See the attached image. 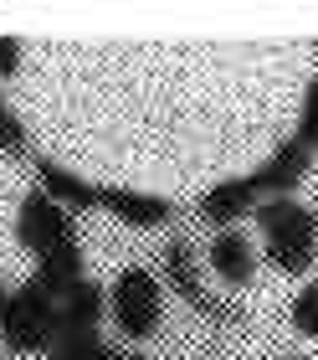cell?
<instances>
[{
	"label": "cell",
	"instance_id": "cell-13",
	"mask_svg": "<svg viewBox=\"0 0 318 360\" xmlns=\"http://www.w3.org/2000/svg\"><path fill=\"white\" fill-rule=\"evenodd\" d=\"M298 144H303L308 155H318V72L308 77V88H303V108H298Z\"/></svg>",
	"mask_w": 318,
	"mask_h": 360
},
{
	"label": "cell",
	"instance_id": "cell-11",
	"mask_svg": "<svg viewBox=\"0 0 318 360\" xmlns=\"http://www.w3.org/2000/svg\"><path fill=\"white\" fill-rule=\"evenodd\" d=\"M206 263H211V273L221 278L226 288H246V283L257 278V252H252V242H246L237 226H231V232H216V237H211Z\"/></svg>",
	"mask_w": 318,
	"mask_h": 360
},
{
	"label": "cell",
	"instance_id": "cell-5",
	"mask_svg": "<svg viewBox=\"0 0 318 360\" xmlns=\"http://www.w3.org/2000/svg\"><path fill=\"white\" fill-rule=\"evenodd\" d=\"M164 283H170L180 299H185L200 319H211V324H241V319H246L237 304L216 299V293L206 288V278H200V263H195V248H190V242H170V248H164Z\"/></svg>",
	"mask_w": 318,
	"mask_h": 360
},
{
	"label": "cell",
	"instance_id": "cell-9",
	"mask_svg": "<svg viewBox=\"0 0 318 360\" xmlns=\"http://www.w3.org/2000/svg\"><path fill=\"white\" fill-rule=\"evenodd\" d=\"M37 191L52 195L62 211H98V206H103V186L82 180L77 170L57 165V160H37Z\"/></svg>",
	"mask_w": 318,
	"mask_h": 360
},
{
	"label": "cell",
	"instance_id": "cell-8",
	"mask_svg": "<svg viewBox=\"0 0 318 360\" xmlns=\"http://www.w3.org/2000/svg\"><path fill=\"white\" fill-rule=\"evenodd\" d=\"M262 206V195L252 186V175H231V180H216V186L195 201V211L206 217L211 226H221V232H231L246 211H257Z\"/></svg>",
	"mask_w": 318,
	"mask_h": 360
},
{
	"label": "cell",
	"instance_id": "cell-15",
	"mask_svg": "<svg viewBox=\"0 0 318 360\" xmlns=\"http://www.w3.org/2000/svg\"><path fill=\"white\" fill-rule=\"evenodd\" d=\"M293 330L303 340H318V278L303 283V293L293 299Z\"/></svg>",
	"mask_w": 318,
	"mask_h": 360
},
{
	"label": "cell",
	"instance_id": "cell-18",
	"mask_svg": "<svg viewBox=\"0 0 318 360\" xmlns=\"http://www.w3.org/2000/svg\"><path fill=\"white\" fill-rule=\"evenodd\" d=\"M277 360H303V355H277Z\"/></svg>",
	"mask_w": 318,
	"mask_h": 360
},
{
	"label": "cell",
	"instance_id": "cell-2",
	"mask_svg": "<svg viewBox=\"0 0 318 360\" xmlns=\"http://www.w3.org/2000/svg\"><path fill=\"white\" fill-rule=\"evenodd\" d=\"M257 221H262V237H267V263L277 273H308L313 257H318V217L293 201V195H277V201H262L257 206Z\"/></svg>",
	"mask_w": 318,
	"mask_h": 360
},
{
	"label": "cell",
	"instance_id": "cell-10",
	"mask_svg": "<svg viewBox=\"0 0 318 360\" xmlns=\"http://www.w3.org/2000/svg\"><path fill=\"white\" fill-rule=\"evenodd\" d=\"M103 211H113L124 226H164L175 217V201L139 186H103Z\"/></svg>",
	"mask_w": 318,
	"mask_h": 360
},
{
	"label": "cell",
	"instance_id": "cell-17",
	"mask_svg": "<svg viewBox=\"0 0 318 360\" xmlns=\"http://www.w3.org/2000/svg\"><path fill=\"white\" fill-rule=\"evenodd\" d=\"M6 299H11V288H6V283H0V314H6Z\"/></svg>",
	"mask_w": 318,
	"mask_h": 360
},
{
	"label": "cell",
	"instance_id": "cell-19",
	"mask_svg": "<svg viewBox=\"0 0 318 360\" xmlns=\"http://www.w3.org/2000/svg\"><path fill=\"white\" fill-rule=\"evenodd\" d=\"M119 360H144V355H119Z\"/></svg>",
	"mask_w": 318,
	"mask_h": 360
},
{
	"label": "cell",
	"instance_id": "cell-7",
	"mask_svg": "<svg viewBox=\"0 0 318 360\" xmlns=\"http://www.w3.org/2000/svg\"><path fill=\"white\" fill-rule=\"evenodd\" d=\"M308 165H313V155L303 150V144H298V139H282L277 150L267 155L257 170H246V175H252L257 195H267V201H277V195H293V191H298V180L308 175Z\"/></svg>",
	"mask_w": 318,
	"mask_h": 360
},
{
	"label": "cell",
	"instance_id": "cell-12",
	"mask_svg": "<svg viewBox=\"0 0 318 360\" xmlns=\"http://www.w3.org/2000/svg\"><path fill=\"white\" fill-rule=\"evenodd\" d=\"M46 360H119V350L103 335H77V340H57L46 350Z\"/></svg>",
	"mask_w": 318,
	"mask_h": 360
},
{
	"label": "cell",
	"instance_id": "cell-14",
	"mask_svg": "<svg viewBox=\"0 0 318 360\" xmlns=\"http://www.w3.org/2000/svg\"><path fill=\"white\" fill-rule=\"evenodd\" d=\"M26 124L15 119V108L6 103V93H0V155H11V160H26Z\"/></svg>",
	"mask_w": 318,
	"mask_h": 360
},
{
	"label": "cell",
	"instance_id": "cell-1",
	"mask_svg": "<svg viewBox=\"0 0 318 360\" xmlns=\"http://www.w3.org/2000/svg\"><path fill=\"white\" fill-rule=\"evenodd\" d=\"M15 237H21V248L37 257V283L62 299L67 288H77L82 278V242H77V221L72 211H62L52 195L41 191H26L21 211H15Z\"/></svg>",
	"mask_w": 318,
	"mask_h": 360
},
{
	"label": "cell",
	"instance_id": "cell-6",
	"mask_svg": "<svg viewBox=\"0 0 318 360\" xmlns=\"http://www.w3.org/2000/svg\"><path fill=\"white\" fill-rule=\"evenodd\" d=\"M108 319V288L82 278L77 288H67L57 299V340H77V335H98V324Z\"/></svg>",
	"mask_w": 318,
	"mask_h": 360
},
{
	"label": "cell",
	"instance_id": "cell-20",
	"mask_svg": "<svg viewBox=\"0 0 318 360\" xmlns=\"http://www.w3.org/2000/svg\"><path fill=\"white\" fill-rule=\"evenodd\" d=\"M313 52H318V41H313Z\"/></svg>",
	"mask_w": 318,
	"mask_h": 360
},
{
	"label": "cell",
	"instance_id": "cell-16",
	"mask_svg": "<svg viewBox=\"0 0 318 360\" xmlns=\"http://www.w3.org/2000/svg\"><path fill=\"white\" fill-rule=\"evenodd\" d=\"M21 57H26L21 37H0V77H15V72H21Z\"/></svg>",
	"mask_w": 318,
	"mask_h": 360
},
{
	"label": "cell",
	"instance_id": "cell-3",
	"mask_svg": "<svg viewBox=\"0 0 318 360\" xmlns=\"http://www.w3.org/2000/svg\"><path fill=\"white\" fill-rule=\"evenodd\" d=\"M0 340H6L11 355H41V350L57 345V299L37 278L11 288L6 314H0Z\"/></svg>",
	"mask_w": 318,
	"mask_h": 360
},
{
	"label": "cell",
	"instance_id": "cell-4",
	"mask_svg": "<svg viewBox=\"0 0 318 360\" xmlns=\"http://www.w3.org/2000/svg\"><path fill=\"white\" fill-rule=\"evenodd\" d=\"M108 319L124 340H154L164 324V288L149 268H119L108 283Z\"/></svg>",
	"mask_w": 318,
	"mask_h": 360
}]
</instances>
